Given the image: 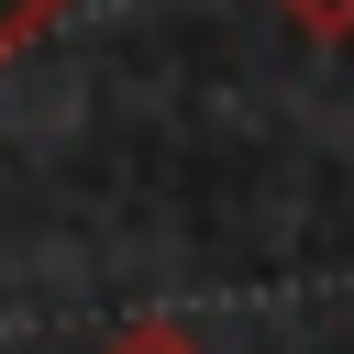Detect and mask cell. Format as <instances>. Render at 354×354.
Returning <instances> with one entry per match:
<instances>
[{
  "label": "cell",
  "instance_id": "obj_2",
  "mask_svg": "<svg viewBox=\"0 0 354 354\" xmlns=\"http://www.w3.org/2000/svg\"><path fill=\"white\" fill-rule=\"evenodd\" d=\"M277 11H288L310 44H343V33H354V0H277Z\"/></svg>",
  "mask_w": 354,
  "mask_h": 354
},
{
  "label": "cell",
  "instance_id": "obj_1",
  "mask_svg": "<svg viewBox=\"0 0 354 354\" xmlns=\"http://www.w3.org/2000/svg\"><path fill=\"white\" fill-rule=\"evenodd\" d=\"M55 22H66V0H0V66H11L22 44H44Z\"/></svg>",
  "mask_w": 354,
  "mask_h": 354
},
{
  "label": "cell",
  "instance_id": "obj_3",
  "mask_svg": "<svg viewBox=\"0 0 354 354\" xmlns=\"http://www.w3.org/2000/svg\"><path fill=\"white\" fill-rule=\"evenodd\" d=\"M100 354H199V343H188V332H166V321H133V332H111Z\"/></svg>",
  "mask_w": 354,
  "mask_h": 354
}]
</instances>
